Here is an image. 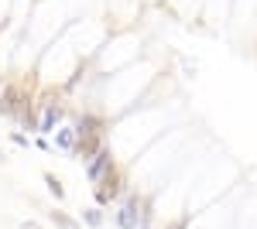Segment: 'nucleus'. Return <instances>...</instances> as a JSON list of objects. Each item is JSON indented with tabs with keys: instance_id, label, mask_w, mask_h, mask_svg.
Listing matches in <instances>:
<instances>
[{
	"instance_id": "obj_1",
	"label": "nucleus",
	"mask_w": 257,
	"mask_h": 229,
	"mask_svg": "<svg viewBox=\"0 0 257 229\" xmlns=\"http://www.w3.org/2000/svg\"><path fill=\"white\" fill-rule=\"evenodd\" d=\"M31 99H35V93H31L28 86H21V82H4V86H0V116L18 120L21 106L31 103Z\"/></svg>"
},
{
	"instance_id": "obj_2",
	"label": "nucleus",
	"mask_w": 257,
	"mask_h": 229,
	"mask_svg": "<svg viewBox=\"0 0 257 229\" xmlns=\"http://www.w3.org/2000/svg\"><path fill=\"white\" fill-rule=\"evenodd\" d=\"M127 191H131V188H127V174L120 171V168H113V171H110V174H106V178L96 185V205H103V209H106V205L120 202Z\"/></svg>"
},
{
	"instance_id": "obj_3",
	"label": "nucleus",
	"mask_w": 257,
	"mask_h": 229,
	"mask_svg": "<svg viewBox=\"0 0 257 229\" xmlns=\"http://www.w3.org/2000/svg\"><path fill=\"white\" fill-rule=\"evenodd\" d=\"M141 209H144V195L127 191L117 202V226L120 229H138L141 226Z\"/></svg>"
},
{
	"instance_id": "obj_4",
	"label": "nucleus",
	"mask_w": 257,
	"mask_h": 229,
	"mask_svg": "<svg viewBox=\"0 0 257 229\" xmlns=\"http://www.w3.org/2000/svg\"><path fill=\"white\" fill-rule=\"evenodd\" d=\"M113 168H117V161H113V154H110V147L103 144V147H99V151L93 154L89 161H86V178H89L93 185H99V181H103L106 174L113 171Z\"/></svg>"
},
{
	"instance_id": "obj_5",
	"label": "nucleus",
	"mask_w": 257,
	"mask_h": 229,
	"mask_svg": "<svg viewBox=\"0 0 257 229\" xmlns=\"http://www.w3.org/2000/svg\"><path fill=\"white\" fill-rule=\"evenodd\" d=\"M72 127H76V134L79 137H86V134H106V120H103V116L99 113H93V110H82L79 116H76V123H72Z\"/></svg>"
},
{
	"instance_id": "obj_6",
	"label": "nucleus",
	"mask_w": 257,
	"mask_h": 229,
	"mask_svg": "<svg viewBox=\"0 0 257 229\" xmlns=\"http://www.w3.org/2000/svg\"><path fill=\"white\" fill-rule=\"evenodd\" d=\"M103 144H106V140H103L99 134H86V137H79V140H76V147H72V157H79V161H89V157H93V154H96Z\"/></svg>"
},
{
	"instance_id": "obj_7",
	"label": "nucleus",
	"mask_w": 257,
	"mask_h": 229,
	"mask_svg": "<svg viewBox=\"0 0 257 229\" xmlns=\"http://www.w3.org/2000/svg\"><path fill=\"white\" fill-rule=\"evenodd\" d=\"M76 140H79V134H76V127H72V123H62V127H55V147H59V151L72 154Z\"/></svg>"
},
{
	"instance_id": "obj_8",
	"label": "nucleus",
	"mask_w": 257,
	"mask_h": 229,
	"mask_svg": "<svg viewBox=\"0 0 257 229\" xmlns=\"http://www.w3.org/2000/svg\"><path fill=\"white\" fill-rule=\"evenodd\" d=\"M82 222L89 229H99L106 222V215H103V205H89V209H82Z\"/></svg>"
},
{
	"instance_id": "obj_9",
	"label": "nucleus",
	"mask_w": 257,
	"mask_h": 229,
	"mask_svg": "<svg viewBox=\"0 0 257 229\" xmlns=\"http://www.w3.org/2000/svg\"><path fill=\"white\" fill-rule=\"evenodd\" d=\"M48 219L55 222V229H79V222H76V219H72L69 212H62V209H55L52 215H48Z\"/></svg>"
},
{
	"instance_id": "obj_10",
	"label": "nucleus",
	"mask_w": 257,
	"mask_h": 229,
	"mask_svg": "<svg viewBox=\"0 0 257 229\" xmlns=\"http://www.w3.org/2000/svg\"><path fill=\"white\" fill-rule=\"evenodd\" d=\"M45 185H48V191H52V195H55V202H62V198H65V188H62V181L52 171H45Z\"/></svg>"
},
{
	"instance_id": "obj_11",
	"label": "nucleus",
	"mask_w": 257,
	"mask_h": 229,
	"mask_svg": "<svg viewBox=\"0 0 257 229\" xmlns=\"http://www.w3.org/2000/svg\"><path fill=\"white\" fill-rule=\"evenodd\" d=\"M11 144H18V147H31V137L21 134V130H14V134H11Z\"/></svg>"
},
{
	"instance_id": "obj_12",
	"label": "nucleus",
	"mask_w": 257,
	"mask_h": 229,
	"mask_svg": "<svg viewBox=\"0 0 257 229\" xmlns=\"http://www.w3.org/2000/svg\"><path fill=\"white\" fill-rule=\"evenodd\" d=\"M21 229H38V222H35V219H24V222H21Z\"/></svg>"
},
{
	"instance_id": "obj_13",
	"label": "nucleus",
	"mask_w": 257,
	"mask_h": 229,
	"mask_svg": "<svg viewBox=\"0 0 257 229\" xmlns=\"http://www.w3.org/2000/svg\"><path fill=\"white\" fill-rule=\"evenodd\" d=\"M138 229H155V226H151V222H141V226Z\"/></svg>"
},
{
	"instance_id": "obj_14",
	"label": "nucleus",
	"mask_w": 257,
	"mask_h": 229,
	"mask_svg": "<svg viewBox=\"0 0 257 229\" xmlns=\"http://www.w3.org/2000/svg\"><path fill=\"white\" fill-rule=\"evenodd\" d=\"M0 161H4V154H0Z\"/></svg>"
},
{
	"instance_id": "obj_15",
	"label": "nucleus",
	"mask_w": 257,
	"mask_h": 229,
	"mask_svg": "<svg viewBox=\"0 0 257 229\" xmlns=\"http://www.w3.org/2000/svg\"><path fill=\"white\" fill-rule=\"evenodd\" d=\"M0 86H4V79H0Z\"/></svg>"
}]
</instances>
